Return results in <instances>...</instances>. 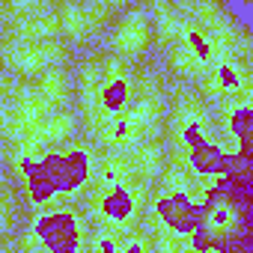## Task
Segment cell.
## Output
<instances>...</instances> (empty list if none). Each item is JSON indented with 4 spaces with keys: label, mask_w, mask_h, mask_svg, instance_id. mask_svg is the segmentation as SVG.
Returning a JSON list of instances; mask_svg holds the SVG:
<instances>
[{
    "label": "cell",
    "mask_w": 253,
    "mask_h": 253,
    "mask_svg": "<svg viewBox=\"0 0 253 253\" xmlns=\"http://www.w3.org/2000/svg\"><path fill=\"white\" fill-rule=\"evenodd\" d=\"M191 45L197 48V54H200V60H209L211 57V51H209V42L200 36V33H191Z\"/></svg>",
    "instance_id": "cell-10"
},
{
    "label": "cell",
    "mask_w": 253,
    "mask_h": 253,
    "mask_svg": "<svg viewBox=\"0 0 253 253\" xmlns=\"http://www.w3.org/2000/svg\"><path fill=\"white\" fill-rule=\"evenodd\" d=\"M36 235L42 238L48 253H78V223L72 211H54L36 223Z\"/></svg>",
    "instance_id": "cell-4"
},
{
    "label": "cell",
    "mask_w": 253,
    "mask_h": 253,
    "mask_svg": "<svg viewBox=\"0 0 253 253\" xmlns=\"http://www.w3.org/2000/svg\"><path fill=\"white\" fill-rule=\"evenodd\" d=\"M21 170L30 182V200L39 206V203H48L60 191L66 194V191L81 188L89 176V158L84 152H66V155L51 152L42 161L24 158Z\"/></svg>",
    "instance_id": "cell-2"
},
{
    "label": "cell",
    "mask_w": 253,
    "mask_h": 253,
    "mask_svg": "<svg viewBox=\"0 0 253 253\" xmlns=\"http://www.w3.org/2000/svg\"><path fill=\"white\" fill-rule=\"evenodd\" d=\"M217 253H253V235H244V238H238V241L220 247Z\"/></svg>",
    "instance_id": "cell-9"
},
{
    "label": "cell",
    "mask_w": 253,
    "mask_h": 253,
    "mask_svg": "<svg viewBox=\"0 0 253 253\" xmlns=\"http://www.w3.org/2000/svg\"><path fill=\"white\" fill-rule=\"evenodd\" d=\"M104 214H110L113 220H125L131 214V194L125 188H113L104 197Z\"/></svg>",
    "instance_id": "cell-7"
},
{
    "label": "cell",
    "mask_w": 253,
    "mask_h": 253,
    "mask_svg": "<svg viewBox=\"0 0 253 253\" xmlns=\"http://www.w3.org/2000/svg\"><path fill=\"white\" fill-rule=\"evenodd\" d=\"M229 128H232V134L241 143V149L235 155H241L244 161H253V110L250 107H238L232 113V119H229Z\"/></svg>",
    "instance_id": "cell-6"
},
{
    "label": "cell",
    "mask_w": 253,
    "mask_h": 253,
    "mask_svg": "<svg viewBox=\"0 0 253 253\" xmlns=\"http://www.w3.org/2000/svg\"><path fill=\"white\" fill-rule=\"evenodd\" d=\"M101 253H113V244H110L107 238L101 241ZM125 253H143V247H137V244H134V247H128V250H125Z\"/></svg>",
    "instance_id": "cell-12"
},
{
    "label": "cell",
    "mask_w": 253,
    "mask_h": 253,
    "mask_svg": "<svg viewBox=\"0 0 253 253\" xmlns=\"http://www.w3.org/2000/svg\"><path fill=\"white\" fill-rule=\"evenodd\" d=\"M158 214L176 232H191L194 235L197 226H200V206L191 203L185 194H173V197L158 200Z\"/></svg>",
    "instance_id": "cell-5"
},
{
    "label": "cell",
    "mask_w": 253,
    "mask_h": 253,
    "mask_svg": "<svg viewBox=\"0 0 253 253\" xmlns=\"http://www.w3.org/2000/svg\"><path fill=\"white\" fill-rule=\"evenodd\" d=\"M125 95H128V84H125V81H113L110 86H104V107L107 110H119L125 104Z\"/></svg>",
    "instance_id": "cell-8"
},
{
    "label": "cell",
    "mask_w": 253,
    "mask_h": 253,
    "mask_svg": "<svg viewBox=\"0 0 253 253\" xmlns=\"http://www.w3.org/2000/svg\"><path fill=\"white\" fill-rule=\"evenodd\" d=\"M253 235V182L241 179H217L206 203L200 206V226L194 232L197 253H217L220 247Z\"/></svg>",
    "instance_id": "cell-1"
},
{
    "label": "cell",
    "mask_w": 253,
    "mask_h": 253,
    "mask_svg": "<svg viewBox=\"0 0 253 253\" xmlns=\"http://www.w3.org/2000/svg\"><path fill=\"white\" fill-rule=\"evenodd\" d=\"M185 140L191 143V161H194V170L203 173V176H229V179H241V182H253V161H244L241 155H226L220 152L214 143H209L197 122H188L185 125Z\"/></svg>",
    "instance_id": "cell-3"
},
{
    "label": "cell",
    "mask_w": 253,
    "mask_h": 253,
    "mask_svg": "<svg viewBox=\"0 0 253 253\" xmlns=\"http://www.w3.org/2000/svg\"><path fill=\"white\" fill-rule=\"evenodd\" d=\"M220 81H223V86H235L238 84V78H235V72L229 66H220Z\"/></svg>",
    "instance_id": "cell-11"
}]
</instances>
